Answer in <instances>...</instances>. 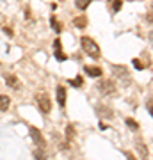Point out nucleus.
<instances>
[{"label":"nucleus","mask_w":153,"mask_h":160,"mask_svg":"<svg viewBox=\"0 0 153 160\" xmlns=\"http://www.w3.org/2000/svg\"><path fill=\"white\" fill-rule=\"evenodd\" d=\"M80 45H82V50H84L89 57H93V59L100 57V46L96 45V41L94 39H91V38L84 36V38L80 39Z\"/></svg>","instance_id":"1"},{"label":"nucleus","mask_w":153,"mask_h":160,"mask_svg":"<svg viewBox=\"0 0 153 160\" xmlns=\"http://www.w3.org/2000/svg\"><path fill=\"white\" fill-rule=\"evenodd\" d=\"M36 102H38V107H39V110L43 114H48L52 110V102H50V98H48V94H45V92L36 94Z\"/></svg>","instance_id":"2"},{"label":"nucleus","mask_w":153,"mask_h":160,"mask_svg":"<svg viewBox=\"0 0 153 160\" xmlns=\"http://www.w3.org/2000/svg\"><path fill=\"white\" fill-rule=\"evenodd\" d=\"M98 92L103 94V96H107V94H114L116 92V84H114L112 80H103L98 84Z\"/></svg>","instance_id":"3"},{"label":"nucleus","mask_w":153,"mask_h":160,"mask_svg":"<svg viewBox=\"0 0 153 160\" xmlns=\"http://www.w3.org/2000/svg\"><path fill=\"white\" fill-rule=\"evenodd\" d=\"M28 130H30V137H32L36 146H38V148H45V137L41 135V132L38 130L36 126H30Z\"/></svg>","instance_id":"4"},{"label":"nucleus","mask_w":153,"mask_h":160,"mask_svg":"<svg viewBox=\"0 0 153 160\" xmlns=\"http://www.w3.org/2000/svg\"><path fill=\"white\" fill-rule=\"evenodd\" d=\"M4 80H6V84H7V87H11V89H20L22 87V84H20V80L14 77L13 73H6L4 75Z\"/></svg>","instance_id":"5"},{"label":"nucleus","mask_w":153,"mask_h":160,"mask_svg":"<svg viewBox=\"0 0 153 160\" xmlns=\"http://www.w3.org/2000/svg\"><path fill=\"white\" fill-rule=\"evenodd\" d=\"M55 92H57V103H59V107L64 109V107H66V87L57 86Z\"/></svg>","instance_id":"6"},{"label":"nucleus","mask_w":153,"mask_h":160,"mask_svg":"<svg viewBox=\"0 0 153 160\" xmlns=\"http://www.w3.org/2000/svg\"><path fill=\"white\" fill-rule=\"evenodd\" d=\"M84 73L89 75V77H93V78H96V77H100L103 71L98 68V66H85V68H84Z\"/></svg>","instance_id":"7"},{"label":"nucleus","mask_w":153,"mask_h":160,"mask_svg":"<svg viewBox=\"0 0 153 160\" xmlns=\"http://www.w3.org/2000/svg\"><path fill=\"white\" fill-rule=\"evenodd\" d=\"M9 103H11L9 96H6V94H0V112H4V110L9 109Z\"/></svg>","instance_id":"8"},{"label":"nucleus","mask_w":153,"mask_h":160,"mask_svg":"<svg viewBox=\"0 0 153 160\" xmlns=\"http://www.w3.org/2000/svg\"><path fill=\"white\" fill-rule=\"evenodd\" d=\"M50 25H52V29H54V32H57V34L63 30V23H59V20H57L55 16L50 18Z\"/></svg>","instance_id":"9"},{"label":"nucleus","mask_w":153,"mask_h":160,"mask_svg":"<svg viewBox=\"0 0 153 160\" xmlns=\"http://www.w3.org/2000/svg\"><path fill=\"white\" fill-rule=\"evenodd\" d=\"M91 2H93V0H75V6H77V9H80V11H85V9L89 7Z\"/></svg>","instance_id":"10"},{"label":"nucleus","mask_w":153,"mask_h":160,"mask_svg":"<svg viewBox=\"0 0 153 160\" xmlns=\"http://www.w3.org/2000/svg\"><path fill=\"white\" fill-rule=\"evenodd\" d=\"M73 23H75V27L84 29L85 25H87V18H85V16H79V18H75V20H73Z\"/></svg>","instance_id":"11"},{"label":"nucleus","mask_w":153,"mask_h":160,"mask_svg":"<svg viewBox=\"0 0 153 160\" xmlns=\"http://www.w3.org/2000/svg\"><path fill=\"white\" fill-rule=\"evenodd\" d=\"M73 135H75V130H73V126L71 125H68L66 126V139H68V142L73 139Z\"/></svg>","instance_id":"12"},{"label":"nucleus","mask_w":153,"mask_h":160,"mask_svg":"<svg viewBox=\"0 0 153 160\" xmlns=\"http://www.w3.org/2000/svg\"><path fill=\"white\" fill-rule=\"evenodd\" d=\"M121 6H123V0H112V11L114 12H118L121 9Z\"/></svg>","instance_id":"13"},{"label":"nucleus","mask_w":153,"mask_h":160,"mask_svg":"<svg viewBox=\"0 0 153 160\" xmlns=\"http://www.w3.org/2000/svg\"><path fill=\"white\" fill-rule=\"evenodd\" d=\"M68 84H71V86H77V87H80V86H82V77H77V78H71V80H68Z\"/></svg>","instance_id":"14"},{"label":"nucleus","mask_w":153,"mask_h":160,"mask_svg":"<svg viewBox=\"0 0 153 160\" xmlns=\"http://www.w3.org/2000/svg\"><path fill=\"white\" fill-rule=\"evenodd\" d=\"M55 57H57V61H61V62L68 59V57H66V55L63 53V50H55Z\"/></svg>","instance_id":"15"},{"label":"nucleus","mask_w":153,"mask_h":160,"mask_svg":"<svg viewBox=\"0 0 153 160\" xmlns=\"http://www.w3.org/2000/svg\"><path fill=\"white\" fill-rule=\"evenodd\" d=\"M126 125L130 126V128H134V130H137V128H139V125H137L134 119H126Z\"/></svg>","instance_id":"16"},{"label":"nucleus","mask_w":153,"mask_h":160,"mask_svg":"<svg viewBox=\"0 0 153 160\" xmlns=\"http://www.w3.org/2000/svg\"><path fill=\"white\" fill-rule=\"evenodd\" d=\"M137 149L141 151V155H142V157H146V155H148V149H144V148H142V144L139 142V141H137Z\"/></svg>","instance_id":"17"},{"label":"nucleus","mask_w":153,"mask_h":160,"mask_svg":"<svg viewBox=\"0 0 153 160\" xmlns=\"http://www.w3.org/2000/svg\"><path fill=\"white\" fill-rule=\"evenodd\" d=\"M54 50H63V45H61V41L59 39L54 41Z\"/></svg>","instance_id":"18"},{"label":"nucleus","mask_w":153,"mask_h":160,"mask_svg":"<svg viewBox=\"0 0 153 160\" xmlns=\"http://www.w3.org/2000/svg\"><path fill=\"white\" fill-rule=\"evenodd\" d=\"M134 66H135L137 69H142V64L139 62V61H137V59H135V61H134Z\"/></svg>","instance_id":"19"},{"label":"nucleus","mask_w":153,"mask_h":160,"mask_svg":"<svg viewBox=\"0 0 153 160\" xmlns=\"http://www.w3.org/2000/svg\"><path fill=\"white\" fill-rule=\"evenodd\" d=\"M4 30H6V34L9 36V38H13V30L9 29V27H6V29H4Z\"/></svg>","instance_id":"20"},{"label":"nucleus","mask_w":153,"mask_h":160,"mask_svg":"<svg viewBox=\"0 0 153 160\" xmlns=\"http://www.w3.org/2000/svg\"><path fill=\"white\" fill-rule=\"evenodd\" d=\"M148 112L151 114V100H148Z\"/></svg>","instance_id":"21"}]
</instances>
